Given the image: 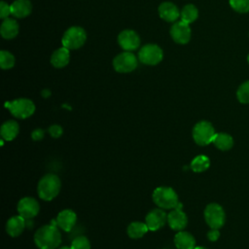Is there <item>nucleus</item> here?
Here are the masks:
<instances>
[{"label": "nucleus", "mask_w": 249, "mask_h": 249, "mask_svg": "<svg viewBox=\"0 0 249 249\" xmlns=\"http://www.w3.org/2000/svg\"><path fill=\"white\" fill-rule=\"evenodd\" d=\"M34 243L39 249H56L61 243V233L55 223L42 226L34 233Z\"/></svg>", "instance_id": "1"}, {"label": "nucleus", "mask_w": 249, "mask_h": 249, "mask_svg": "<svg viewBox=\"0 0 249 249\" xmlns=\"http://www.w3.org/2000/svg\"><path fill=\"white\" fill-rule=\"evenodd\" d=\"M61 181L56 174H45L38 182L37 193L41 199L50 201L53 200L60 192Z\"/></svg>", "instance_id": "2"}, {"label": "nucleus", "mask_w": 249, "mask_h": 249, "mask_svg": "<svg viewBox=\"0 0 249 249\" xmlns=\"http://www.w3.org/2000/svg\"><path fill=\"white\" fill-rule=\"evenodd\" d=\"M152 198L154 203L161 209H174L179 203L177 193L170 187L160 186L154 190Z\"/></svg>", "instance_id": "3"}, {"label": "nucleus", "mask_w": 249, "mask_h": 249, "mask_svg": "<svg viewBox=\"0 0 249 249\" xmlns=\"http://www.w3.org/2000/svg\"><path fill=\"white\" fill-rule=\"evenodd\" d=\"M5 107L17 119H27L35 112V104L28 98H18L5 103Z\"/></svg>", "instance_id": "4"}, {"label": "nucleus", "mask_w": 249, "mask_h": 249, "mask_svg": "<svg viewBox=\"0 0 249 249\" xmlns=\"http://www.w3.org/2000/svg\"><path fill=\"white\" fill-rule=\"evenodd\" d=\"M192 135L194 141L197 145L206 146L213 142L216 132L211 123L207 121H199L194 125Z\"/></svg>", "instance_id": "5"}, {"label": "nucleus", "mask_w": 249, "mask_h": 249, "mask_svg": "<svg viewBox=\"0 0 249 249\" xmlns=\"http://www.w3.org/2000/svg\"><path fill=\"white\" fill-rule=\"evenodd\" d=\"M87 39L86 31L80 26H72L68 28L62 36V46L68 50H76L81 48Z\"/></svg>", "instance_id": "6"}, {"label": "nucleus", "mask_w": 249, "mask_h": 249, "mask_svg": "<svg viewBox=\"0 0 249 249\" xmlns=\"http://www.w3.org/2000/svg\"><path fill=\"white\" fill-rule=\"evenodd\" d=\"M204 220L210 229H220L225 224L226 215L223 207L218 203H209L206 205L204 212Z\"/></svg>", "instance_id": "7"}, {"label": "nucleus", "mask_w": 249, "mask_h": 249, "mask_svg": "<svg viewBox=\"0 0 249 249\" xmlns=\"http://www.w3.org/2000/svg\"><path fill=\"white\" fill-rule=\"evenodd\" d=\"M162 57V50L158 45L154 44L145 45L138 53L139 60L147 65H156L161 61Z\"/></svg>", "instance_id": "8"}, {"label": "nucleus", "mask_w": 249, "mask_h": 249, "mask_svg": "<svg viewBox=\"0 0 249 249\" xmlns=\"http://www.w3.org/2000/svg\"><path fill=\"white\" fill-rule=\"evenodd\" d=\"M17 210L18 215L23 217L25 220H29L37 216L40 211V204L36 198L24 196L18 200Z\"/></svg>", "instance_id": "9"}, {"label": "nucleus", "mask_w": 249, "mask_h": 249, "mask_svg": "<svg viewBox=\"0 0 249 249\" xmlns=\"http://www.w3.org/2000/svg\"><path fill=\"white\" fill-rule=\"evenodd\" d=\"M113 66L117 72L128 73L137 67V58L130 52H124L114 58Z\"/></svg>", "instance_id": "10"}, {"label": "nucleus", "mask_w": 249, "mask_h": 249, "mask_svg": "<svg viewBox=\"0 0 249 249\" xmlns=\"http://www.w3.org/2000/svg\"><path fill=\"white\" fill-rule=\"evenodd\" d=\"M167 224L171 230L179 231H183L188 225V217L182 210V203H178V205L172 209L167 214Z\"/></svg>", "instance_id": "11"}, {"label": "nucleus", "mask_w": 249, "mask_h": 249, "mask_svg": "<svg viewBox=\"0 0 249 249\" xmlns=\"http://www.w3.org/2000/svg\"><path fill=\"white\" fill-rule=\"evenodd\" d=\"M145 223L149 231H159L164 226L165 223H167V214L164 212V209H161L160 207L152 209L146 215Z\"/></svg>", "instance_id": "12"}, {"label": "nucleus", "mask_w": 249, "mask_h": 249, "mask_svg": "<svg viewBox=\"0 0 249 249\" xmlns=\"http://www.w3.org/2000/svg\"><path fill=\"white\" fill-rule=\"evenodd\" d=\"M119 45L126 52L136 50L140 46V38L133 30H123L118 36Z\"/></svg>", "instance_id": "13"}, {"label": "nucleus", "mask_w": 249, "mask_h": 249, "mask_svg": "<svg viewBox=\"0 0 249 249\" xmlns=\"http://www.w3.org/2000/svg\"><path fill=\"white\" fill-rule=\"evenodd\" d=\"M170 35L178 44L188 43L191 39V28L189 23L182 20L174 22L170 28Z\"/></svg>", "instance_id": "14"}, {"label": "nucleus", "mask_w": 249, "mask_h": 249, "mask_svg": "<svg viewBox=\"0 0 249 249\" xmlns=\"http://www.w3.org/2000/svg\"><path fill=\"white\" fill-rule=\"evenodd\" d=\"M55 225L64 231H70L77 222V215L71 209L61 210L55 219Z\"/></svg>", "instance_id": "15"}, {"label": "nucleus", "mask_w": 249, "mask_h": 249, "mask_svg": "<svg viewBox=\"0 0 249 249\" xmlns=\"http://www.w3.org/2000/svg\"><path fill=\"white\" fill-rule=\"evenodd\" d=\"M25 219L20 215L11 217L6 223V231L12 237H17L22 233L25 229Z\"/></svg>", "instance_id": "16"}, {"label": "nucleus", "mask_w": 249, "mask_h": 249, "mask_svg": "<svg viewBox=\"0 0 249 249\" xmlns=\"http://www.w3.org/2000/svg\"><path fill=\"white\" fill-rule=\"evenodd\" d=\"M174 244L177 249H195L196 239L192 233L186 231H179L174 236Z\"/></svg>", "instance_id": "17"}, {"label": "nucleus", "mask_w": 249, "mask_h": 249, "mask_svg": "<svg viewBox=\"0 0 249 249\" xmlns=\"http://www.w3.org/2000/svg\"><path fill=\"white\" fill-rule=\"evenodd\" d=\"M160 17L168 22H174L178 19L180 13L178 8L171 2H163L159 7Z\"/></svg>", "instance_id": "18"}, {"label": "nucleus", "mask_w": 249, "mask_h": 249, "mask_svg": "<svg viewBox=\"0 0 249 249\" xmlns=\"http://www.w3.org/2000/svg\"><path fill=\"white\" fill-rule=\"evenodd\" d=\"M18 132H19V125L14 120L6 121L1 125L0 134H1V138L5 141L14 140L18 136Z\"/></svg>", "instance_id": "19"}, {"label": "nucleus", "mask_w": 249, "mask_h": 249, "mask_svg": "<svg viewBox=\"0 0 249 249\" xmlns=\"http://www.w3.org/2000/svg\"><path fill=\"white\" fill-rule=\"evenodd\" d=\"M32 5L29 0H16L11 4V15L21 18L30 15Z\"/></svg>", "instance_id": "20"}, {"label": "nucleus", "mask_w": 249, "mask_h": 249, "mask_svg": "<svg viewBox=\"0 0 249 249\" xmlns=\"http://www.w3.org/2000/svg\"><path fill=\"white\" fill-rule=\"evenodd\" d=\"M70 59V53L69 50L65 47H61L54 51L51 57V63L53 66L56 68H62L66 66Z\"/></svg>", "instance_id": "21"}, {"label": "nucleus", "mask_w": 249, "mask_h": 249, "mask_svg": "<svg viewBox=\"0 0 249 249\" xmlns=\"http://www.w3.org/2000/svg\"><path fill=\"white\" fill-rule=\"evenodd\" d=\"M0 33L5 39H13L18 33V24L13 18H5L0 27Z\"/></svg>", "instance_id": "22"}, {"label": "nucleus", "mask_w": 249, "mask_h": 249, "mask_svg": "<svg viewBox=\"0 0 249 249\" xmlns=\"http://www.w3.org/2000/svg\"><path fill=\"white\" fill-rule=\"evenodd\" d=\"M148 231L149 229L146 223L139 222V221H134L130 223L126 229L127 235L132 239H138L143 237L148 232Z\"/></svg>", "instance_id": "23"}, {"label": "nucleus", "mask_w": 249, "mask_h": 249, "mask_svg": "<svg viewBox=\"0 0 249 249\" xmlns=\"http://www.w3.org/2000/svg\"><path fill=\"white\" fill-rule=\"evenodd\" d=\"M212 143L219 150H221V151H228V150H230L232 147L233 139L228 133L219 132V133H216Z\"/></svg>", "instance_id": "24"}, {"label": "nucleus", "mask_w": 249, "mask_h": 249, "mask_svg": "<svg viewBox=\"0 0 249 249\" xmlns=\"http://www.w3.org/2000/svg\"><path fill=\"white\" fill-rule=\"evenodd\" d=\"M210 165V160L207 156L198 155L191 161V169L194 172H203L208 169Z\"/></svg>", "instance_id": "25"}, {"label": "nucleus", "mask_w": 249, "mask_h": 249, "mask_svg": "<svg viewBox=\"0 0 249 249\" xmlns=\"http://www.w3.org/2000/svg\"><path fill=\"white\" fill-rule=\"evenodd\" d=\"M197 16H198V11L196 7L192 4L184 6V8L180 13L181 20L186 23H192L197 18Z\"/></svg>", "instance_id": "26"}, {"label": "nucleus", "mask_w": 249, "mask_h": 249, "mask_svg": "<svg viewBox=\"0 0 249 249\" xmlns=\"http://www.w3.org/2000/svg\"><path fill=\"white\" fill-rule=\"evenodd\" d=\"M15 65V56L8 51L0 52V66L2 69H10Z\"/></svg>", "instance_id": "27"}, {"label": "nucleus", "mask_w": 249, "mask_h": 249, "mask_svg": "<svg viewBox=\"0 0 249 249\" xmlns=\"http://www.w3.org/2000/svg\"><path fill=\"white\" fill-rule=\"evenodd\" d=\"M236 96L239 102L244 104L249 103V81H246L239 86Z\"/></svg>", "instance_id": "28"}, {"label": "nucleus", "mask_w": 249, "mask_h": 249, "mask_svg": "<svg viewBox=\"0 0 249 249\" xmlns=\"http://www.w3.org/2000/svg\"><path fill=\"white\" fill-rule=\"evenodd\" d=\"M70 247L71 249H90V242L88 237L80 235L72 240Z\"/></svg>", "instance_id": "29"}, {"label": "nucleus", "mask_w": 249, "mask_h": 249, "mask_svg": "<svg viewBox=\"0 0 249 249\" xmlns=\"http://www.w3.org/2000/svg\"><path fill=\"white\" fill-rule=\"evenodd\" d=\"M230 5L238 13L249 12V0H230Z\"/></svg>", "instance_id": "30"}, {"label": "nucleus", "mask_w": 249, "mask_h": 249, "mask_svg": "<svg viewBox=\"0 0 249 249\" xmlns=\"http://www.w3.org/2000/svg\"><path fill=\"white\" fill-rule=\"evenodd\" d=\"M49 133L53 138H59L62 133H63V129L62 126H60L59 124H52L49 127Z\"/></svg>", "instance_id": "31"}, {"label": "nucleus", "mask_w": 249, "mask_h": 249, "mask_svg": "<svg viewBox=\"0 0 249 249\" xmlns=\"http://www.w3.org/2000/svg\"><path fill=\"white\" fill-rule=\"evenodd\" d=\"M10 14H11V5L7 4L4 1H1V3H0V18L3 19L8 18Z\"/></svg>", "instance_id": "32"}, {"label": "nucleus", "mask_w": 249, "mask_h": 249, "mask_svg": "<svg viewBox=\"0 0 249 249\" xmlns=\"http://www.w3.org/2000/svg\"><path fill=\"white\" fill-rule=\"evenodd\" d=\"M45 135V131L42 128H35L32 132H31V138L34 141H40L44 138Z\"/></svg>", "instance_id": "33"}, {"label": "nucleus", "mask_w": 249, "mask_h": 249, "mask_svg": "<svg viewBox=\"0 0 249 249\" xmlns=\"http://www.w3.org/2000/svg\"><path fill=\"white\" fill-rule=\"evenodd\" d=\"M220 237V231L218 229H211L207 232V238L210 241H216Z\"/></svg>", "instance_id": "34"}, {"label": "nucleus", "mask_w": 249, "mask_h": 249, "mask_svg": "<svg viewBox=\"0 0 249 249\" xmlns=\"http://www.w3.org/2000/svg\"><path fill=\"white\" fill-rule=\"evenodd\" d=\"M42 95H43L44 97H49V96L51 95V91H50L49 89H44V90L42 91Z\"/></svg>", "instance_id": "35"}, {"label": "nucleus", "mask_w": 249, "mask_h": 249, "mask_svg": "<svg viewBox=\"0 0 249 249\" xmlns=\"http://www.w3.org/2000/svg\"><path fill=\"white\" fill-rule=\"evenodd\" d=\"M58 249H71V247L70 246L69 247L68 246H62V247H59Z\"/></svg>", "instance_id": "36"}, {"label": "nucleus", "mask_w": 249, "mask_h": 249, "mask_svg": "<svg viewBox=\"0 0 249 249\" xmlns=\"http://www.w3.org/2000/svg\"><path fill=\"white\" fill-rule=\"evenodd\" d=\"M195 249H207V248L202 247V246H196V248H195Z\"/></svg>", "instance_id": "37"}, {"label": "nucleus", "mask_w": 249, "mask_h": 249, "mask_svg": "<svg viewBox=\"0 0 249 249\" xmlns=\"http://www.w3.org/2000/svg\"><path fill=\"white\" fill-rule=\"evenodd\" d=\"M247 60H248V62H249V54H248V57H247Z\"/></svg>", "instance_id": "38"}]
</instances>
